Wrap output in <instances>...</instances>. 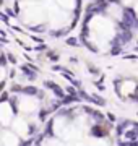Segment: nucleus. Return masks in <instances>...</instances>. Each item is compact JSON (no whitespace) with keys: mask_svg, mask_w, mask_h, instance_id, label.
Wrapping results in <instances>:
<instances>
[{"mask_svg":"<svg viewBox=\"0 0 138 146\" xmlns=\"http://www.w3.org/2000/svg\"><path fill=\"white\" fill-rule=\"evenodd\" d=\"M137 25H138V18L135 15V11L132 8H123V18L119 23V28L120 29H132V28H137Z\"/></svg>","mask_w":138,"mask_h":146,"instance_id":"nucleus-1","label":"nucleus"},{"mask_svg":"<svg viewBox=\"0 0 138 146\" xmlns=\"http://www.w3.org/2000/svg\"><path fill=\"white\" fill-rule=\"evenodd\" d=\"M44 86H46L47 89H50V91H52V93L55 94L57 98H60V99H62V98L65 96L64 89L60 88V86H58L57 83H54V81H44Z\"/></svg>","mask_w":138,"mask_h":146,"instance_id":"nucleus-2","label":"nucleus"},{"mask_svg":"<svg viewBox=\"0 0 138 146\" xmlns=\"http://www.w3.org/2000/svg\"><path fill=\"white\" fill-rule=\"evenodd\" d=\"M117 37L120 39V42L127 44V42H130L133 39V33H132V29H123L122 33H119V34H117Z\"/></svg>","mask_w":138,"mask_h":146,"instance_id":"nucleus-3","label":"nucleus"},{"mask_svg":"<svg viewBox=\"0 0 138 146\" xmlns=\"http://www.w3.org/2000/svg\"><path fill=\"white\" fill-rule=\"evenodd\" d=\"M21 72L25 73V76H26L28 80H31V81H34V80L37 78V75H36V70H33L29 65H23L21 67Z\"/></svg>","mask_w":138,"mask_h":146,"instance_id":"nucleus-4","label":"nucleus"},{"mask_svg":"<svg viewBox=\"0 0 138 146\" xmlns=\"http://www.w3.org/2000/svg\"><path fill=\"white\" fill-rule=\"evenodd\" d=\"M54 70H55V72H62V76H64V78H67V80H70L72 83L75 81L73 73L70 72V70H67V68H62V67H54Z\"/></svg>","mask_w":138,"mask_h":146,"instance_id":"nucleus-5","label":"nucleus"},{"mask_svg":"<svg viewBox=\"0 0 138 146\" xmlns=\"http://www.w3.org/2000/svg\"><path fill=\"white\" fill-rule=\"evenodd\" d=\"M91 133H93L94 136H104V135L107 133V131L104 130V128H102L101 125H94L93 128H91Z\"/></svg>","mask_w":138,"mask_h":146,"instance_id":"nucleus-6","label":"nucleus"},{"mask_svg":"<svg viewBox=\"0 0 138 146\" xmlns=\"http://www.w3.org/2000/svg\"><path fill=\"white\" fill-rule=\"evenodd\" d=\"M91 102H94L98 106H106V99H102L99 94H91Z\"/></svg>","mask_w":138,"mask_h":146,"instance_id":"nucleus-7","label":"nucleus"},{"mask_svg":"<svg viewBox=\"0 0 138 146\" xmlns=\"http://www.w3.org/2000/svg\"><path fill=\"white\" fill-rule=\"evenodd\" d=\"M125 138L127 140H130V141H135L138 138V130H128V131H125Z\"/></svg>","mask_w":138,"mask_h":146,"instance_id":"nucleus-8","label":"nucleus"},{"mask_svg":"<svg viewBox=\"0 0 138 146\" xmlns=\"http://www.w3.org/2000/svg\"><path fill=\"white\" fill-rule=\"evenodd\" d=\"M8 101H10V106H11V109H13V114H18V98L11 96Z\"/></svg>","mask_w":138,"mask_h":146,"instance_id":"nucleus-9","label":"nucleus"},{"mask_svg":"<svg viewBox=\"0 0 138 146\" xmlns=\"http://www.w3.org/2000/svg\"><path fill=\"white\" fill-rule=\"evenodd\" d=\"M25 94H28V96H37V88H34V86H26L25 88V91H23Z\"/></svg>","mask_w":138,"mask_h":146,"instance_id":"nucleus-10","label":"nucleus"},{"mask_svg":"<svg viewBox=\"0 0 138 146\" xmlns=\"http://www.w3.org/2000/svg\"><path fill=\"white\" fill-rule=\"evenodd\" d=\"M52 125H54L52 120H49L47 125H46V133H47L49 136H52V138H54V128H52Z\"/></svg>","mask_w":138,"mask_h":146,"instance_id":"nucleus-11","label":"nucleus"},{"mask_svg":"<svg viewBox=\"0 0 138 146\" xmlns=\"http://www.w3.org/2000/svg\"><path fill=\"white\" fill-rule=\"evenodd\" d=\"M125 127H128V122H123V123H120V125L115 128V131H117V135H122L123 133V130H125Z\"/></svg>","mask_w":138,"mask_h":146,"instance_id":"nucleus-12","label":"nucleus"},{"mask_svg":"<svg viewBox=\"0 0 138 146\" xmlns=\"http://www.w3.org/2000/svg\"><path fill=\"white\" fill-rule=\"evenodd\" d=\"M67 44H68V46H78V44H80V42H78V39H76V37H68V39H67Z\"/></svg>","mask_w":138,"mask_h":146,"instance_id":"nucleus-13","label":"nucleus"},{"mask_svg":"<svg viewBox=\"0 0 138 146\" xmlns=\"http://www.w3.org/2000/svg\"><path fill=\"white\" fill-rule=\"evenodd\" d=\"M11 91H13V93H23L25 88H23L21 84H15V86H11Z\"/></svg>","mask_w":138,"mask_h":146,"instance_id":"nucleus-14","label":"nucleus"},{"mask_svg":"<svg viewBox=\"0 0 138 146\" xmlns=\"http://www.w3.org/2000/svg\"><path fill=\"white\" fill-rule=\"evenodd\" d=\"M7 62H8V55H7V54H2V57H0V63H2V67H7Z\"/></svg>","mask_w":138,"mask_h":146,"instance_id":"nucleus-15","label":"nucleus"},{"mask_svg":"<svg viewBox=\"0 0 138 146\" xmlns=\"http://www.w3.org/2000/svg\"><path fill=\"white\" fill-rule=\"evenodd\" d=\"M65 34V31H52L50 33V36L52 37H62Z\"/></svg>","mask_w":138,"mask_h":146,"instance_id":"nucleus-16","label":"nucleus"},{"mask_svg":"<svg viewBox=\"0 0 138 146\" xmlns=\"http://www.w3.org/2000/svg\"><path fill=\"white\" fill-rule=\"evenodd\" d=\"M47 114H49V110L42 109V110H41V114H39V119H41V120H46V119H47Z\"/></svg>","mask_w":138,"mask_h":146,"instance_id":"nucleus-17","label":"nucleus"},{"mask_svg":"<svg viewBox=\"0 0 138 146\" xmlns=\"http://www.w3.org/2000/svg\"><path fill=\"white\" fill-rule=\"evenodd\" d=\"M8 99H10V98H8V93H5V91H3V93H2V96H0V101H2V102H7Z\"/></svg>","mask_w":138,"mask_h":146,"instance_id":"nucleus-18","label":"nucleus"},{"mask_svg":"<svg viewBox=\"0 0 138 146\" xmlns=\"http://www.w3.org/2000/svg\"><path fill=\"white\" fill-rule=\"evenodd\" d=\"M31 29H33V31H39V33H41V31L46 29V26H44V25H39V26H33Z\"/></svg>","mask_w":138,"mask_h":146,"instance_id":"nucleus-19","label":"nucleus"},{"mask_svg":"<svg viewBox=\"0 0 138 146\" xmlns=\"http://www.w3.org/2000/svg\"><path fill=\"white\" fill-rule=\"evenodd\" d=\"M88 70H90V73H93V75H98V73H99V70H98L96 67H93V65H90Z\"/></svg>","mask_w":138,"mask_h":146,"instance_id":"nucleus-20","label":"nucleus"},{"mask_svg":"<svg viewBox=\"0 0 138 146\" xmlns=\"http://www.w3.org/2000/svg\"><path fill=\"white\" fill-rule=\"evenodd\" d=\"M83 41H85V39H83ZM85 44L88 46V49H90V50H93V52H98V49H96V47L93 46V44H90L88 41H85Z\"/></svg>","mask_w":138,"mask_h":146,"instance_id":"nucleus-21","label":"nucleus"},{"mask_svg":"<svg viewBox=\"0 0 138 146\" xmlns=\"http://www.w3.org/2000/svg\"><path fill=\"white\" fill-rule=\"evenodd\" d=\"M49 57L52 58V62H55V60L58 58V55H57V54H52V52H50V54H49Z\"/></svg>","mask_w":138,"mask_h":146,"instance_id":"nucleus-22","label":"nucleus"},{"mask_svg":"<svg viewBox=\"0 0 138 146\" xmlns=\"http://www.w3.org/2000/svg\"><path fill=\"white\" fill-rule=\"evenodd\" d=\"M67 91H68L70 94H73V96H78V91H75L73 88H68V89H67Z\"/></svg>","mask_w":138,"mask_h":146,"instance_id":"nucleus-23","label":"nucleus"},{"mask_svg":"<svg viewBox=\"0 0 138 146\" xmlns=\"http://www.w3.org/2000/svg\"><path fill=\"white\" fill-rule=\"evenodd\" d=\"M73 84H75V86H76L78 89L81 88V81H80V80H75V81H73Z\"/></svg>","mask_w":138,"mask_h":146,"instance_id":"nucleus-24","label":"nucleus"},{"mask_svg":"<svg viewBox=\"0 0 138 146\" xmlns=\"http://www.w3.org/2000/svg\"><path fill=\"white\" fill-rule=\"evenodd\" d=\"M36 138H37V140H34V143H36V145H39V143L42 141V135H37Z\"/></svg>","mask_w":138,"mask_h":146,"instance_id":"nucleus-25","label":"nucleus"},{"mask_svg":"<svg viewBox=\"0 0 138 146\" xmlns=\"http://www.w3.org/2000/svg\"><path fill=\"white\" fill-rule=\"evenodd\" d=\"M2 20H3V23H8V16L5 13H2Z\"/></svg>","mask_w":138,"mask_h":146,"instance_id":"nucleus-26","label":"nucleus"},{"mask_svg":"<svg viewBox=\"0 0 138 146\" xmlns=\"http://www.w3.org/2000/svg\"><path fill=\"white\" fill-rule=\"evenodd\" d=\"M8 60H10L11 63H15V62H16V58L13 57V55H8Z\"/></svg>","mask_w":138,"mask_h":146,"instance_id":"nucleus-27","label":"nucleus"},{"mask_svg":"<svg viewBox=\"0 0 138 146\" xmlns=\"http://www.w3.org/2000/svg\"><path fill=\"white\" fill-rule=\"evenodd\" d=\"M37 98H41V99H44V91H39V93H37Z\"/></svg>","mask_w":138,"mask_h":146,"instance_id":"nucleus-28","label":"nucleus"},{"mask_svg":"<svg viewBox=\"0 0 138 146\" xmlns=\"http://www.w3.org/2000/svg\"><path fill=\"white\" fill-rule=\"evenodd\" d=\"M5 11H7V13H8V15H11V16H15V13H13V11H11L10 8H5Z\"/></svg>","mask_w":138,"mask_h":146,"instance_id":"nucleus-29","label":"nucleus"},{"mask_svg":"<svg viewBox=\"0 0 138 146\" xmlns=\"http://www.w3.org/2000/svg\"><path fill=\"white\" fill-rule=\"evenodd\" d=\"M36 49H37V50H44V49H46V46H44V44H41V46L36 47Z\"/></svg>","mask_w":138,"mask_h":146,"instance_id":"nucleus-30","label":"nucleus"},{"mask_svg":"<svg viewBox=\"0 0 138 146\" xmlns=\"http://www.w3.org/2000/svg\"><path fill=\"white\" fill-rule=\"evenodd\" d=\"M29 131H31V133H34V131H36V127L31 125V127H29Z\"/></svg>","mask_w":138,"mask_h":146,"instance_id":"nucleus-31","label":"nucleus"},{"mask_svg":"<svg viewBox=\"0 0 138 146\" xmlns=\"http://www.w3.org/2000/svg\"><path fill=\"white\" fill-rule=\"evenodd\" d=\"M94 2H104V0H94Z\"/></svg>","mask_w":138,"mask_h":146,"instance_id":"nucleus-32","label":"nucleus"},{"mask_svg":"<svg viewBox=\"0 0 138 146\" xmlns=\"http://www.w3.org/2000/svg\"><path fill=\"white\" fill-rule=\"evenodd\" d=\"M137 50H138V44H137Z\"/></svg>","mask_w":138,"mask_h":146,"instance_id":"nucleus-33","label":"nucleus"},{"mask_svg":"<svg viewBox=\"0 0 138 146\" xmlns=\"http://www.w3.org/2000/svg\"><path fill=\"white\" fill-rule=\"evenodd\" d=\"M137 28H138V25H137Z\"/></svg>","mask_w":138,"mask_h":146,"instance_id":"nucleus-34","label":"nucleus"}]
</instances>
